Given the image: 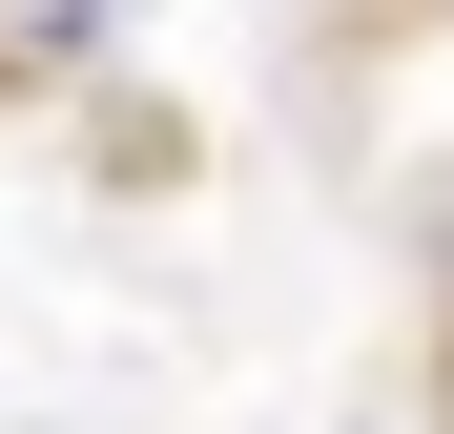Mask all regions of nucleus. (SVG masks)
<instances>
[]
</instances>
